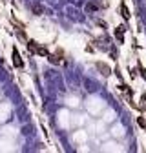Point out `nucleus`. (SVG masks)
I'll list each match as a JSON object with an SVG mask.
<instances>
[{"mask_svg": "<svg viewBox=\"0 0 146 153\" xmlns=\"http://www.w3.org/2000/svg\"><path fill=\"white\" fill-rule=\"evenodd\" d=\"M139 69H141V75H142V79H144V80H146V69H144V68H142V66H139Z\"/></svg>", "mask_w": 146, "mask_h": 153, "instance_id": "obj_9", "label": "nucleus"}, {"mask_svg": "<svg viewBox=\"0 0 146 153\" xmlns=\"http://www.w3.org/2000/svg\"><path fill=\"white\" fill-rule=\"evenodd\" d=\"M121 15H122L124 20H128V18H130V11H128V7H126L124 4H121Z\"/></svg>", "mask_w": 146, "mask_h": 153, "instance_id": "obj_5", "label": "nucleus"}, {"mask_svg": "<svg viewBox=\"0 0 146 153\" xmlns=\"http://www.w3.org/2000/svg\"><path fill=\"white\" fill-rule=\"evenodd\" d=\"M97 9H99V6H97V4H93V2H89V4L86 6V11H91V13L97 11Z\"/></svg>", "mask_w": 146, "mask_h": 153, "instance_id": "obj_7", "label": "nucleus"}, {"mask_svg": "<svg viewBox=\"0 0 146 153\" xmlns=\"http://www.w3.org/2000/svg\"><path fill=\"white\" fill-rule=\"evenodd\" d=\"M115 38H117L119 42H124V26H119L115 29Z\"/></svg>", "mask_w": 146, "mask_h": 153, "instance_id": "obj_4", "label": "nucleus"}, {"mask_svg": "<svg viewBox=\"0 0 146 153\" xmlns=\"http://www.w3.org/2000/svg\"><path fill=\"white\" fill-rule=\"evenodd\" d=\"M48 60L51 64H60V59H59V56H55V55H48Z\"/></svg>", "mask_w": 146, "mask_h": 153, "instance_id": "obj_6", "label": "nucleus"}, {"mask_svg": "<svg viewBox=\"0 0 146 153\" xmlns=\"http://www.w3.org/2000/svg\"><path fill=\"white\" fill-rule=\"evenodd\" d=\"M11 56H13V64H15V68H24V62H22V59H20V55H18V51H16V48H13V53H11Z\"/></svg>", "mask_w": 146, "mask_h": 153, "instance_id": "obj_2", "label": "nucleus"}, {"mask_svg": "<svg viewBox=\"0 0 146 153\" xmlns=\"http://www.w3.org/2000/svg\"><path fill=\"white\" fill-rule=\"evenodd\" d=\"M137 122H139V126H141V128H146V120H144L142 117H139V119H137Z\"/></svg>", "mask_w": 146, "mask_h": 153, "instance_id": "obj_8", "label": "nucleus"}, {"mask_svg": "<svg viewBox=\"0 0 146 153\" xmlns=\"http://www.w3.org/2000/svg\"><path fill=\"white\" fill-rule=\"evenodd\" d=\"M95 68L104 75V76H108L110 73H112V69H110V66L108 64H104V62H95Z\"/></svg>", "mask_w": 146, "mask_h": 153, "instance_id": "obj_3", "label": "nucleus"}, {"mask_svg": "<svg viewBox=\"0 0 146 153\" xmlns=\"http://www.w3.org/2000/svg\"><path fill=\"white\" fill-rule=\"evenodd\" d=\"M28 49L33 51V53H36V55H40V56H48V55H49L46 48H40L35 40H28Z\"/></svg>", "mask_w": 146, "mask_h": 153, "instance_id": "obj_1", "label": "nucleus"}]
</instances>
